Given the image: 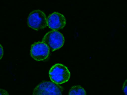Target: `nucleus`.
<instances>
[{
	"instance_id": "1",
	"label": "nucleus",
	"mask_w": 127,
	"mask_h": 95,
	"mask_svg": "<svg viewBox=\"0 0 127 95\" xmlns=\"http://www.w3.org/2000/svg\"><path fill=\"white\" fill-rule=\"evenodd\" d=\"M49 76L52 82L60 85L69 80L71 73L65 65L57 63L52 67L49 71Z\"/></svg>"
},
{
	"instance_id": "2",
	"label": "nucleus",
	"mask_w": 127,
	"mask_h": 95,
	"mask_svg": "<svg viewBox=\"0 0 127 95\" xmlns=\"http://www.w3.org/2000/svg\"><path fill=\"white\" fill-rule=\"evenodd\" d=\"M63 88L57 84L43 81L34 88L32 95H62Z\"/></svg>"
},
{
	"instance_id": "3",
	"label": "nucleus",
	"mask_w": 127,
	"mask_h": 95,
	"mask_svg": "<svg viewBox=\"0 0 127 95\" xmlns=\"http://www.w3.org/2000/svg\"><path fill=\"white\" fill-rule=\"evenodd\" d=\"M42 41L48 45L51 51H54L63 46L65 39L61 32L57 30H52L45 35Z\"/></svg>"
},
{
	"instance_id": "4",
	"label": "nucleus",
	"mask_w": 127,
	"mask_h": 95,
	"mask_svg": "<svg viewBox=\"0 0 127 95\" xmlns=\"http://www.w3.org/2000/svg\"><path fill=\"white\" fill-rule=\"evenodd\" d=\"M28 24L29 27L36 30L44 29L48 26L47 17L41 10H34L28 17Z\"/></svg>"
},
{
	"instance_id": "5",
	"label": "nucleus",
	"mask_w": 127,
	"mask_h": 95,
	"mask_svg": "<svg viewBox=\"0 0 127 95\" xmlns=\"http://www.w3.org/2000/svg\"><path fill=\"white\" fill-rule=\"evenodd\" d=\"M50 48L43 42H36L32 45L31 48V55L36 61L45 60L48 57Z\"/></svg>"
},
{
	"instance_id": "6",
	"label": "nucleus",
	"mask_w": 127,
	"mask_h": 95,
	"mask_svg": "<svg viewBox=\"0 0 127 95\" xmlns=\"http://www.w3.org/2000/svg\"><path fill=\"white\" fill-rule=\"evenodd\" d=\"M48 26L53 30H58L63 29L66 25L65 17L61 13L54 12L47 18Z\"/></svg>"
},
{
	"instance_id": "7",
	"label": "nucleus",
	"mask_w": 127,
	"mask_h": 95,
	"mask_svg": "<svg viewBox=\"0 0 127 95\" xmlns=\"http://www.w3.org/2000/svg\"><path fill=\"white\" fill-rule=\"evenodd\" d=\"M69 95H87V93L81 86H74L69 90Z\"/></svg>"
},
{
	"instance_id": "8",
	"label": "nucleus",
	"mask_w": 127,
	"mask_h": 95,
	"mask_svg": "<svg viewBox=\"0 0 127 95\" xmlns=\"http://www.w3.org/2000/svg\"><path fill=\"white\" fill-rule=\"evenodd\" d=\"M123 93H125V95H127V79L125 81L124 84H123Z\"/></svg>"
},
{
	"instance_id": "9",
	"label": "nucleus",
	"mask_w": 127,
	"mask_h": 95,
	"mask_svg": "<svg viewBox=\"0 0 127 95\" xmlns=\"http://www.w3.org/2000/svg\"><path fill=\"white\" fill-rule=\"evenodd\" d=\"M0 95H9L7 91L4 89H0Z\"/></svg>"
},
{
	"instance_id": "10",
	"label": "nucleus",
	"mask_w": 127,
	"mask_h": 95,
	"mask_svg": "<svg viewBox=\"0 0 127 95\" xmlns=\"http://www.w3.org/2000/svg\"><path fill=\"white\" fill-rule=\"evenodd\" d=\"M0 58L1 59L3 55V48L2 47V45H0Z\"/></svg>"
}]
</instances>
